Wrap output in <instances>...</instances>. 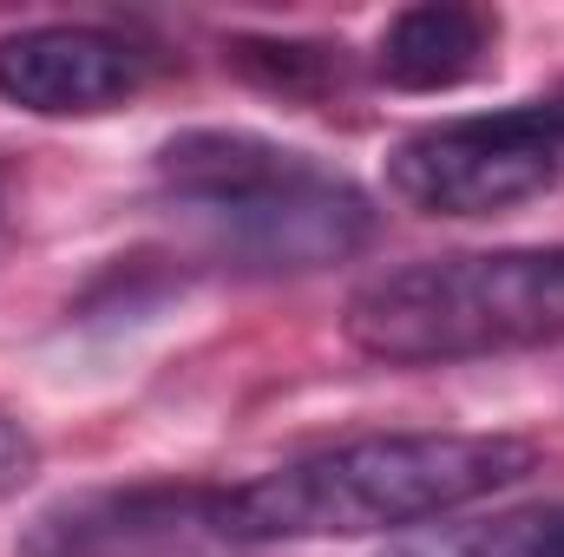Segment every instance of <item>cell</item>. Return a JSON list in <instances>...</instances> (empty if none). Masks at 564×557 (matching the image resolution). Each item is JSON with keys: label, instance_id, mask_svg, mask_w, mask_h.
I'll use <instances>...</instances> for the list:
<instances>
[{"label": "cell", "instance_id": "277c9868", "mask_svg": "<svg viewBox=\"0 0 564 557\" xmlns=\"http://www.w3.org/2000/svg\"><path fill=\"white\" fill-rule=\"evenodd\" d=\"M564 99L440 119L388 151V190L421 217H506L558 190Z\"/></svg>", "mask_w": 564, "mask_h": 557}, {"label": "cell", "instance_id": "9c48e42d", "mask_svg": "<svg viewBox=\"0 0 564 557\" xmlns=\"http://www.w3.org/2000/svg\"><path fill=\"white\" fill-rule=\"evenodd\" d=\"M33 466H40V452H33V439H26V426L13 414H0V499H13V492L33 479Z\"/></svg>", "mask_w": 564, "mask_h": 557}, {"label": "cell", "instance_id": "3957f363", "mask_svg": "<svg viewBox=\"0 0 564 557\" xmlns=\"http://www.w3.org/2000/svg\"><path fill=\"white\" fill-rule=\"evenodd\" d=\"M341 335L388 368H453L486 354H525L564 341V243L453 250L368 276Z\"/></svg>", "mask_w": 564, "mask_h": 557}, {"label": "cell", "instance_id": "6da1fadb", "mask_svg": "<svg viewBox=\"0 0 564 557\" xmlns=\"http://www.w3.org/2000/svg\"><path fill=\"white\" fill-rule=\"evenodd\" d=\"M545 459L525 433H368L302 459H282L243 485L210 492V532L224 545H322L381 538L453 518Z\"/></svg>", "mask_w": 564, "mask_h": 557}, {"label": "cell", "instance_id": "7a4b0ae2", "mask_svg": "<svg viewBox=\"0 0 564 557\" xmlns=\"http://www.w3.org/2000/svg\"><path fill=\"white\" fill-rule=\"evenodd\" d=\"M158 204L243 276H315L375 243V197L315 151L197 125L158 144Z\"/></svg>", "mask_w": 564, "mask_h": 557}, {"label": "cell", "instance_id": "ba28073f", "mask_svg": "<svg viewBox=\"0 0 564 557\" xmlns=\"http://www.w3.org/2000/svg\"><path fill=\"white\" fill-rule=\"evenodd\" d=\"M388 557H564V499L492 512L473 525H440V532L394 545Z\"/></svg>", "mask_w": 564, "mask_h": 557}, {"label": "cell", "instance_id": "5b68a950", "mask_svg": "<svg viewBox=\"0 0 564 557\" xmlns=\"http://www.w3.org/2000/svg\"><path fill=\"white\" fill-rule=\"evenodd\" d=\"M151 59L112 26H26L0 40V99L40 119H93L126 106L144 86Z\"/></svg>", "mask_w": 564, "mask_h": 557}, {"label": "cell", "instance_id": "52a82bcc", "mask_svg": "<svg viewBox=\"0 0 564 557\" xmlns=\"http://www.w3.org/2000/svg\"><path fill=\"white\" fill-rule=\"evenodd\" d=\"M492 40H499L492 13L459 7V0H426V7H408L381 26L375 73L394 92H446V86H459L486 66Z\"/></svg>", "mask_w": 564, "mask_h": 557}, {"label": "cell", "instance_id": "8992f818", "mask_svg": "<svg viewBox=\"0 0 564 557\" xmlns=\"http://www.w3.org/2000/svg\"><path fill=\"white\" fill-rule=\"evenodd\" d=\"M197 532H210V492H99L46 512L20 557H151Z\"/></svg>", "mask_w": 564, "mask_h": 557}]
</instances>
